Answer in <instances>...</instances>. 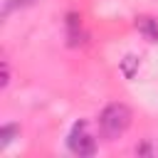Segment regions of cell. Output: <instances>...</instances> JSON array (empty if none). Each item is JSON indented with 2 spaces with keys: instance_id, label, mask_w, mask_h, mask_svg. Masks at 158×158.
Masks as SVG:
<instances>
[{
  "instance_id": "cell-1",
  "label": "cell",
  "mask_w": 158,
  "mask_h": 158,
  "mask_svg": "<svg viewBox=\"0 0 158 158\" xmlns=\"http://www.w3.org/2000/svg\"><path fill=\"white\" fill-rule=\"evenodd\" d=\"M128 126H131V109H128L126 104L114 101V104H109V106L101 111V116H99V128H101V133H104L109 141L123 136V133L128 131Z\"/></svg>"
},
{
  "instance_id": "cell-2",
  "label": "cell",
  "mask_w": 158,
  "mask_h": 158,
  "mask_svg": "<svg viewBox=\"0 0 158 158\" xmlns=\"http://www.w3.org/2000/svg\"><path fill=\"white\" fill-rule=\"evenodd\" d=\"M67 146H69V151L77 153V156H94V153H96V141L91 138V133H89V128H86V121L74 123V128H72V133H69V138H67Z\"/></svg>"
},
{
  "instance_id": "cell-3",
  "label": "cell",
  "mask_w": 158,
  "mask_h": 158,
  "mask_svg": "<svg viewBox=\"0 0 158 158\" xmlns=\"http://www.w3.org/2000/svg\"><path fill=\"white\" fill-rule=\"evenodd\" d=\"M136 30L151 40V42H158V17H151V15H138L136 17Z\"/></svg>"
},
{
  "instance_id": "cell-4",
  "label": "cell",
  "mask_w": 158,
  "mask_h": 158,
  "mask_svg": "<svg viewBox=\"0 0 158 158\" xmlns=\"http://www.w3.org/2000/svg\"><path fill=\"white\" fill-rule=\"evenodd\" d=\"M138 67H141V57H136V54H126L121 59V74L126 79H133L138 74Z\"/></svg>"
},
{
  "instance_id": "cell-5",
  "label": "cell",
  "mask_w": 158,
  "mask_h": 158,
  "mask_svg": "<svg viewBox=\"0 0 158 158\" xmlns=\"http://www.w3.org/2000/svg\"><path fill=\"white\" fill-rule=\"evenodd\" d=\"M17 131H20V128H17L15 123H7V126H2V128H0V148L10 146V143H12V138L17 136Z\"/></svg>"
},
{
  "instance_id": "cell-6",
  "label": "cell",
  "mask_w": 158,
  "mask_h": 158,
  "mask_svg": "<svg viewBox=\"0 0 158 158\" xmlns=\"http://www.w3.org/2000/svg\"><path fill=\"white\" fill-rule=\"evenodd\" d=\"M35 0H5V5H2V17H7L15 7H25V5H32Z\"/></svg>"
}]
</instances>
